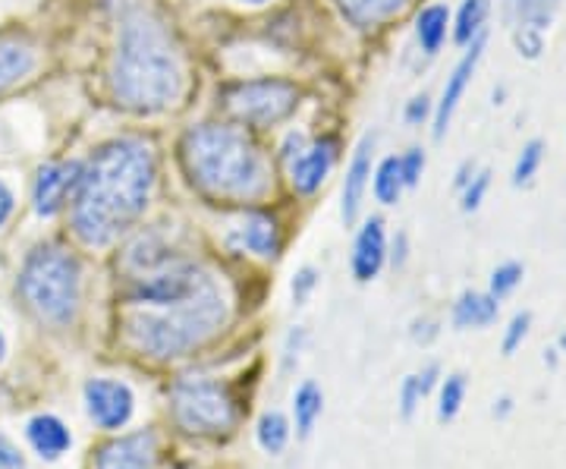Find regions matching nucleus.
<instances>
[{
    "instance_id": "14",
    "label": "nucleus",
    "mask_w": 566,
    "mask_h": 469,
    "mask_svg": "<svg viewBox=\"0 0 566 469\" xmlns=\"http://www.w3.org/2000/svg\"><path fill=\"white\" fill-rule=\"evenodd\" d=\"M371 148H375V136H365L363 143L356 145V155L349 161L344 184V225L353 227L359 218V208H363L365 186L371 177Z\"/></svg>"
},
{
    "instance_id": "16",
    "label": "nucleus",
    "mask_w": 566,
    "mask_h": 469,
    "mask_svg": "<svg viewBox=\"0 0 566 469\" xmlns=\"http://www.w3.org/2000/svg\"><path fill=\"white\" fill-rule=\"evenodd\" d=\"M564 0H504L506 25H535V29H551Z\"/></svg>"
},
{
    "instance_id": "41",
    "label": "nucleus",
    "mask_w": 566,
    "mask_h": 469,
    "mask_svg": "<svg viewBox=\"0 0 566 469\" xmlns=\"http://www.w3.org/2000/svg\"><path fill=\"white\" fill-rule=\"evenodd\" d=\"M403 262H406V237L400 233V237H397V243H394V265L400 268Z\"/></svg>"
},
{
    "instance_id": "21",
    "label": "nucleus",
    "mask_w": 566,
    "mask_h": 469,
    "mask_svg": "<svg viewBox=\"0 0 566 469\" xmlns=\"http://www.w3.org/2000/svg\"><path fill=\"white\" fill-rule=\"evenodd\" d=\"M344 7V13L359 25H375V22L390 20L394 13H400L409 0H337Z\"/></svg>"
},
{
    "instance_id": "6",
    "label": "nucleus",
    "mask_w": 566,
    "mask_h": 469,
    "mask_svg": "<svg viewBox=\"0 0 566 469\" xmlns=\"http://www.w3.org/2000/svg\"><path fill=\"white\" fill-rule=\"evenodd\" d=\"M174 409L186 431L214 435L233 426V404L230 394L211 378H186L174 390Z\"/></svg>"
},
{
    "instance_id": "17",
    "label": "nucleus",
    "mask_w": 566,
    "mask_h": 469,
    "mask_svg": "<svg viewBox=\"0 0 566 469\" xmlns=\"http://www.w3.org/2000/svg\"><path fill=\"white\" fill-rule=\"evenodd\" d=\"M29 441H32V448L39 450L41 457H48V460H57L61 454H66L70 448V431L63 426L57 416H35L32 423H29Z\"/></svg>"
},
{
    "instance_id": "29",
    "label": "nucleus",
    "mask_w": 566,
    "mask_h": 469,
    "mask_svg": "<svg viewBox=\"0 0 566 469\" xmlns=\"http://www.w3.org/2000/svg\"><path fill=\"white\" fill-rule=\"evenodd\" d=\"M513 44L526 61H538L545 51V32L535 25H513Z\"/></svg>"
},
{
    "instance_id": "1",
    "label": "nucleus",
    "mask_w": 566,
    "mask_h": 469,
    "mask_svg": "<svg viewBox=\"0 0 566 469\" xmlns=\"http://www.w3.org/2000/svg\"><path fill=\"white\" fill-rule=\"evenodd\" d=\"M155 186V155L145 143L117 139L102 145L82 167L73 230L82 243L107 246L145 211Z\"/></svg>"
},
{
    "instance_id": "27",
    "label": "nucleus",
    "mask_w": 566,
    "mask_h": 469,
    "mask_svg": "<svg viewBox=\"0 0 566 469\" xmlns=\"http://www.w3.org/2000/svg\"><path fill=\"white\" fill-rule=\"evenodd\" d=\"M463 397H465V375L463 372H457V375H450L444 385H441L438 419H441V423L457 419V413H460V407H463Z\"/></svg>"
},
{
    "instance_id": "5",
    "label": "nucleus",
    "mask_w": 566,
    "mask_h": 469,
    "mask_svg": "<svg viewBox=\"0 0 566 469\" xmlns=\"http://www.w3.org/2000/svg\"><path fill=\"white\" fill-rule=\"evenodd\" d=\"M80 286V262L61 246H39L22 265V296L51 325H66L76 315Z\"/></svg>"
},
{
    "instance_id": "42",
    "label": "nucleus",
    "mask_w": 566,
    "mask_h": 469,
    "mask_svg": "<svg viewBox=\"0 0 566 469\" xmlns=\"http://www.w3.org/2000/svg\"><path fill=\"white\" fill-rule=\"evenodd\" d=\"M510 413H513V400H510V397H501V400L494 404V416H501V419H504V416H510Z\"/></svg>"
},
{
    "instance_id": "20",
    "label": "nucleus",
    "mask_w": 566,
    "mask_h": 469,
    "mask_svg": "<svg viewBox=\"0 0 566 469\" xmlns=\"http://www.w3.org/2000/svg\"><path fill=\"white\" fill-rule=\"evenodd\" d=\"M447 29H450V10L444 3H431L424 7L416 20V39H419V48L424 54H438L441 44L447 41Z\"/></svg>"
},
{
    "instance_id": "11",
    "label": "nucleus",
    "mask_w": 566,
    "mask_h": 469,
    "mask_svg": "<svg viewBox=\"0 0 566 469\" xmlns=\"http://www.w3.org/2000/svg\"><path fill=\"white\" fill-rule=\"evenodd\" d=\"M155 467V435L136 431L98 450L95 469H151Z\"/></svg>"
},
{
    "instance_id": "28",
    "label": "nucleus",
    "mask_w": 566,
    "mask_h": 469,
    "mask_svg": "<svg viewBox=\"0 0 566 469\" xmlns=\"http://www.w3.org/2000/svg\"><path fill=\"white\" fill-rule=\"evenodd\" d=\"M523 274H526V268L520 265V262H504V265L494 268V274H491V296L494 300L510 296L516 286L523 284Z\"/></svg>"
},
{
    "instance_id": "31",
    "label": "nucleus",
    "mask_w": 566,
    "mask_h": 469,
    "mask_svg": "<svg viewBox=\"0 0 566 469\" xmlns=\"http://www.w3.org/2000/svg\"><path fill=\"white\" fill-rule=\"evenodd\" d=\"M422 400H424V390H422V382H419V375H409V378L403 382V388H400V413H403V419H412Z\"/></svg>"
},
{
    "instance_id": "36",
    "label": "nucleus",
    "mask_w": 566,
    "mask_h": 469,
    "mask_svg": "<svg viewBox=\"0 0 566 469\" xmlns=\"http://www.w3.org/2000/svg\"><path fill=\"white\" fill-rule=\"evenodd\" d=\"M0 469H25V463H22V454L13 448V441H10V438H3V435H0Z\"/></svg>"
},
{
    "instance_id": "37",
    "label": "nucleus",
    "mask_w": 566,
    "mask_h": 469,
    "mask_svg": "<svg viewBox=\"0 0 566 469\" xmlns=\"http://www.w3.org/2000/svg\"><path fill=\"white\" fill-rule=\"evenodd\" d=\"M303 148H305V136H303V133H290V136L283 139L281 155H283V158H286V161H293L296 155H303Z\"/></svg>"
},
{
    "instance_id": "32",
    "label": "nucleus",
    "mask_w": 566,
    "mask_h": 469,
    "mask_svg": "<svg viewBox=\"0 0 566 469\" xmlns=\"http://www.w3.org/2000/svg\"><path fill=\"white\" fill-rule=\"evenodd\" d=\"M528 325H532V315L528 312H520V315H513V322H510V327H506L504 334V353L510 356V353H516V347L526 341L528 334Z\"/></svg>"
},
{
    "instance_id": "18",
    "label": "nucleus",
    "mask_w": 566,
    "mask_h": 469,
    "mask_svg": "<svg viewBox=\"0 0 566 469\" xmlns=\"http://www.w3.org/2000/svg\"><path fill=\"white\" fill-rule=\"evenodd\" d=\"M501 312V300H494L491 293H475L465 290L463 296L453 303V325L457 327H488Z\"/></svg>"
},
{
    "instance_id": "3",
    "label": "nucleus",
    "mask_w": 566,
    "mask_h": 469,
    "mask_svg": "<svg viewBox=\"0 0 566 469\" xmlns=\"http://www.w3.org/2000/svg\"><path fill=\"white\" fill-rule=\"evenodd\" d=\"M182 164L192 184L221 199H252L268 186V167L255 143L237 126L205 123L186 133Z\"/></svg>"
},
{
    "instance_id": "8",
    "label": "nucleus",
    "mask_w": 566,
    "mask_h": 469,
    "mask_svg": "<svg viewBox=\"0 0 566 469\" xmlns=\"http://www.w3.org/2000/svg\"><path fill=\"white\" fill-rule=\"evenodd\" d=\"M85 407H88V416L102 429H123L129 423V416H133V390L126 388L123 382L92 378L85 385Z\"/></svg>"
},
{
    "instance_id": "15",
    "label": "nucleus",
    "mask_w": 566,
    "mask_h": 469,
    "mask_svg": "<svg viewBox=\"0 0 566 469\" xmlns=\"http://www.w3.org/2000/svg\"><path fill=\"white\" fill-rule=\"evenodd\" d=\"M233 243L243 246L249 252L262 256V259H271L277 256L281 249V230H277V221L271 215H249L245 225L240 227V233L233 237Z\"/></svg>"
},
{
    "instance_id": "2",
    "label": "nucleus",
    "mask_w": 566,
    "mask_h": 469,
    "mask_svg": "<svg viewBox=\"0 0 566 469\" xmlns=\"http://www.w3.org/2000/svg\"><path fill=\"white\" fill-rule=\"evenodd\" d=\"M111 82L117 102L139 114L164 111L180 98V58L161 22L145 10H136L123 20Z\"/></svg>"
},
{
    "instance_id": "44",
    "label": "nucleus",
    "mask_w": 566,
    "mask_h": 469,
    "mask_svg": "<svg viewBox=\"0 0 566 469\" xmlns=\"http://www.w3.org/2000/svg\"><path fill=\"white\" fill-rule=\"evenodd\" d=\"M557 344H560V350H564V353H566V331H564V334H560V341H557Z\"/></svg>"
},
{
    "instance_id": "9",
    "label": "nucleus",
    "mask_w": 566,
    "mask_h": 469,
    "mask_svg": "<svg viewBox=\"0 0 566 469\" xmlns=\"http://www.w3.org/2000/svg\"><path fill=\"white\" fill-rule=\"evenodd\" d=\"M482 54H485V35H479L475 41H469L465 44V54L463 61L453 66V73L447 76L444 92H441V102L434 107V139H444L447 129H450V121H453V114H457V107L463 102L465 88H469V82H472V73H475V66L482 61Z\"/></svg>"
},
{
    "instance_id": "43",
    "label": "nucleus",
    "mask_w": 566,
    "mask_h": 469,
    "mask_svg": "<svg viewBox=\"0 0 566 469\" xmlns=\"http://www.w3.org/2000/svg\"><path fill=\"white\" fill-rule=\"evenodd\" d=\"M545 363H547V366H551V368L557 366V350H547V353H545Z\"/></svg>"
},
{
    "instance_id": "22",
    "label": "nucleus",
    "mask_w": 566,
    "mask_h": 469,
    "mask_svg": "<svg viewBox=\"0 0 566 469\" xmlns=\"http://www.w3.org/2000/svg\"><path fill=\"white\" fill-rule=\"evenodd\" d=\"M491 13V0H463L460 13H457V25H453V39L457 44H469L479 35H485V20Z\"/></svg>"
},
{
    "instance_id": "24",
    "label": "nucleus",
    "mask_w": 566,
    "mask_h": 469,
    "mask_svg": "<svg viewBox=\"0 0 566 469\" xmlns=\"http://www.w3.org/2000/svg\"><path fill=\"white\" fill-rule=\"evenodd\" d=\"M371 189H375V199H378L381 205L400 202V192L406 189L403 170H400V158H385V161L378 164Z\"/></svg>"
},
{
    "instance_id": "19",
    "label": "nucleus",
    "mask_w": 566,
    "mask_h": 469,
    "mask_svg": "<svg viewBox=\"0 0 566 469\" xmlns=\"http://www.w3.org/2000/svg\"><path fill=\"white\" fill-rule=\"evenodd\" d=\"M35 66V51L20 39H0V92L25 80Z\"/></svg>"
},
{
    "instance_id": "45",
    "label": "nucleus",
    "mask_w": 566,
    "mask_h": 469,
    "mask_svg": "<svg viewBox=\"0 0 566 469\" xmlns=\"http://www.w3.org/2000/svg\"><path fill=\"white\" fill-rule=\"evenodd\" d=\"M3 350H7V344H3V334H0V356H3Z\"/></svg>"
},
{
    "instance_id": "38",
    "label": "nucleus",
    "mask_w": 566,
    "mask_h": 469,
    "mask_svg": "<svg viewBox=\"0 0 566 469\" xmlns=\"http://www.w3.org/2000/svg\"><path fill=\"white\" fill-rule=\"evenodd\" d=\"M13 208H17V199H13V189H10V186L0 180V227L10 221Z\"/></svg>"
},
{
    "instance_id": "26",
    "label": "nucleus",
    "mask_w": 566,
    "mask_h": 469,
    "mask_svg": "<svg viewBox=\"0 0 566 469\" xmlns=\"http://www.w3.org/2000/svg\"><path fill=\"white\" fill-rule=\"evenodd\" d=\"M542 158H545V145L542 139H532V143L523 145L520 158H516V167H513V186H528L535 180L538 167H542Z\"/></svg>"
},
{
    "instance_id": "25",
    "label": "nucleus",
    "mask_w": 566,
    "mask_h": 469,
    "mask_svg": "<svg viewBox=\"0 0 566 469\" xmlns=\"http://www.w3.org/2000/svg\"><path fill=\"white\" fill-rule=\"evenodd\" d=\"M290 441V426L283 419L281 413H264L262 423H259V445H262L268 454H281Z\"/></svg>"
},
{
    "instance_id": "23",
    "label": "nucleus",
    "mask_w": 566,
    "mask_h": 469,
    "mask_svg": "<svg viewBox=\"0 0 566 469\" xmlns=\"http://www.w3.org/2000/svg\"><path fill=\"white\" fill-rule=\"evenodd\" d=\"M322 407H324L322 388H318L315 382H305L303 388L296 390V397H293V416H296L300 438H308V435H312L315 423H318V416H322Z\"/></svg>"
},
{
    "instance_id": "12",
    "label": "nucleus",
    "mask_w": 566,
    "mask_h": 469,
    "mask_svg": "<svg viewBox=\"0 0 566 469\" xmlns=\"http://www.w3.org/2000/svg\"><path fill=\"white\" fill-rule=\"evenodd\" d=\"M387 240H385V221L381 218H368L356 237V249H353V274L356 281H371L378 278V271L385 265Z\"/></svg>"
},
{
    "instance_id": "4",
    "label": "nucleus",
    "mask_w": 566,
    "mask_h": 469,
    "mask_svg": "<svg viewBox=\"0 0 566 469\" xmlns=\"http://www.w3.org/2000/svg\"><path fill=\"white\" fill-rule=\"evenodd\" d=\"M223 296L211 281H205L196 293L182 296L167 306H145L126 319L129 337L148 350L151 356H180L186 350L205 344L223 325Z\"/></svg>"
},
{
    "instance_id": "13",
    "label": "nucleus",
    "mask_w": 566,
    "mask_h": 469,
    "mask_svg": "<svg viewBox=\"0 0 566 469\" xmlns=\"http://www.w3.org/2000/svg\"><path fill=\"white\" fill-rule=\"evenodd\" d=\"M331 167H334V143H315L312 148H303V155H296L290 161L293 189L303 196H312L327 180Z\"/></svg>"
},
{
    "instance_id": "39",
    "label": "nucleus",
    "mask_w": 566,
    "mask_h": 469,
    "mask_svg": "<svg viewBox=\"0 0 566 469\" xmlns=\"http://www.w3.org/2000/svg\"><path fill=\"white\" fill-rule=\"evenodd\" d=\"M434 334H438V327H434V322H428V319L412 325V337H416V341H422V344H428V341H431Z\"/></svg>"
},
{
    "instance_id": "34",
    "label": "nucleus",
    "mask_w": 566,
    "mask_h": 469,
    "mask_svg": "<svg viewBox=\"0 0 566 469\" xmlns=\"http://www.w3.org/2000/svg\"><path fill=\"white\" fill-rule=\"evenodd\" d=\"M318 284V271L315 268H300L296 271V278H293V300H296V306H303L305 300H308V293L315 290Z\"/></svg>"
},
{
    "instance_id": "40",
    "label": "nucleus",
    "mask_w": 566,
    "mask_h": 469,
    "mask_svg": "<svg viewBox=\"0 0 566 469\" xmlns=\"http://www.w3.org/2000/svg\"><path fill=\"white\" fill-rule=\"evenodd\" d=\"M472 177H475V164H472V161H465L463 167H460V170H457V189H463V186L469 184V180H472Z\"/></svg>"
},
{
    "instance_id": "35",
    "label": "nucleus",
    "mask_w": 566,
    "mask_h": 469,
    "mask_svg": "<svg viewBox=\"0 0 566 469\" xmlns=\"http://www.w3.org/2000/svg\"><path fill=\"white\" fill-rule=\"evenodd\" d=\"M434 114V104H431V98L428 95H416L412 102L406 104V121L412 123V126H419V123H424L428 117Z\"/></svg>"
},
{
    "instance_id": "7",
    "label": "nucleus",
    "mask_w": 566,
    "mask_h": 469,
    "mask_svg": "<svg viewBox=\"0 0 566 469\" xmlns=\"http://www.w3.org/2000/svg\"><path fill=\"white\" fill-rule=\"evenodd\" d=\"M227 107L240 123L274 126L300 107V88L286 80L243 82L227 95Z\"/></svg>"
},
{
    "instance_id": "33",
    "label": "nucleus",
    "mask_w": 566,
    "mask_h": 469,
    "mask_svg": "<svg viewBox=\"0 0 566 469\" xmlns=\"http://www.w3.org/2000/svg\"><path fill=\"white\" fill-rule=\"evenodd\" d=\"M400 170H403V184L416 186L422 180L424 170V152L422 148H409L403 158H400Z\"/></svg>"
},
{
    "instance_id": "10",
    "label": "nucleus",
    "mask_w": 566,
    "mask_h": 469,
    "mask_svg": "<svg viewBox=\"0 0 566 469\" xmlns=\"http://www.w3.org/2000/svg\"><path fill=\"white\" fill-rule=\"evenodd\" d=\"M82 177V164L80 161H54L44 164L35 177V189H32V202H35V211L41 218H51L57 215L66 199L76 192Z\"/></svg>"
},
{
    "instance_id": "46",
    "label": "nucleus",
    "mask_w": 566,
    "mask_h": 469,
    "mask_svg": "<svg viewBox=\"0 0 566 469\" xmlns=\"http://www.w3.org/2000/svg\"><path fill=\"white\" fill-rule=\"evenodd\" d=\"M243 3H268V0H243Z\"/></svg>"
},
{
    "instance_id": "30",
    "label": "nucleus",
    "mask_w": 566,
    "mask_h": 469,
    "mask_svg": "<svg viewBox=\"0 0 566 469\" xmlns=\"http://www.w3.org/2000/svg\"><path fill=\"white\" fill-rule=\"evenodd\" d=\"M488 186H491V174L488 170H475V177L463 186V211H475L485 202Z\"/></svg>"
}]
</instances>
